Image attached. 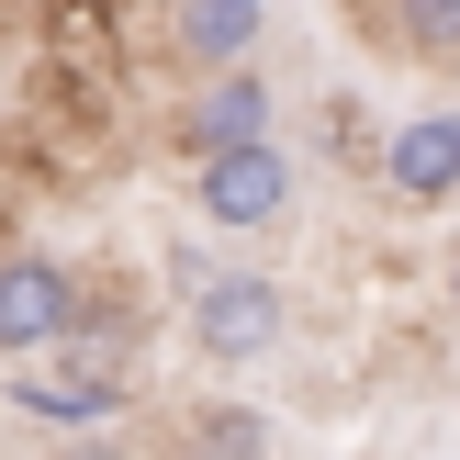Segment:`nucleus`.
<instances>
[{"label": "nucleus", "instance_id": "nucleus-9", "mask_svg": "<svg viewBox=\"0 0 460 460\" xmlns=\"http://www.w3.org/2000/svg\"><path fill=\"white\" fill-rule=\"evenodd\" d=\"M180 460H270V416L236 404V394L191 404V416H180Z\"/></svg>", "mask_w": 460, "mask_h": 460}, {"label": "nucleus", "instance_id": "nucleus-5", "mask_svg": "<svg viewBox=\"0 0 460 460\" xmlns=\"http://www.w3.org/2000/svg\"><path fill=\"white\" fill-rule=\"evenodd\" d=\"M124 394H135V359H102V349H45L12 382V404L45 427H102V416H124Z\"/></svg>", "mask_w": 460, "mask_h": 460}, {"label": "nucleus", "instance_id": "nucleus-1", "mask_svg": "<svg viewBox=\"0 0 460 460\" xmlns=\"http://www.w3.org/2000/svg\"><path fill=\"white\" fill-rule=\"evenodd\" d=\"M180 292H191V349L214 359V371H247V359L281 349V281H270V270L180 259Z\"/></svg>", "mask_w": 460, "mask_h": 460}, {"label": "nucleus", "instance_id": "nucleus-3", "mask_svg": "<svg viewBox=\"0 0 460 460\" xmlns=\"http://www.w3.org/2000/svg\"><path fill=\"white\" fill-rule=\"evenodd\" d=\"M79 304H90V281H79L67 259L12 247V259H0V359H45V349H67Z\"/></svg>", "mask_w": 460, "mask_h": 460}, {"label": "nucleus", "instance_id": "nucleus-6", "mask_svg": "<svg viewBox=\"0 0 460 460\" xmlns=\"http://www.w3.org/2000/svg\"><path fill=\"white\" fill-rule=\"evenodd\" d=\"M259 34H270V0H169V45L225 79V67H259Z\"/></svg>", "mask_w": 460, "mask_h": 460}, {"label": "nucleus", "instance_id": "nucleus-4", "mask_svg": "<svg viewBox=\"0 0 460 460\" xmlns=\"http://www.w3.org/2000/svg\"><path fill=\"white\" fill-rule=\"evenodd\" d=\"M270 135H281V90L259 79V67H225V79H202L191 102L169 112V146L191 157H236V146H270Z\"/></svg>", "mask_w": 460, "mask_h": 460}, {"label": "nucleus", "instance_id": "nucleus-2", "mask_svg": "<svg viewBox=\"0 0 460 460\" xmlns=\"http://www.w3.org/2000/svg\"><path fill=\"white\" fill-rule=\"evenodd\" d=\"M191 202L214 236H270V225L304 202V157L270 135V146H236V157H202L191 169Z\"/></svg>", "mask_w": 460, "mask_h": 460}, {"label": "nucleus", "instance_id": "nucleus-11", "mask_svg": "<svg viewBox=\"0 0 460 460\" xmlns=\"http://www.w3.org/2000/svg\"><path fill=\"white\" fill-rule=\"evenodd\" d=\"M449 304H460V259H449Z\"/></svg>", "mask_w": 460, "mask_h": 460}, {"label": "nucleus", "instance_id": "nucleus-7", "mask_svg": "<svg viewBox=\"0 0 460 460\" xmlns=\"http://www.w3.org/2000/svg\"><path fill=\"white\" fill-rule=\"evenodd\" d=\"M382 180L404 202H460V112H404L382 146Z\"/></svg>", "mask_w": 460, "mask_h": 460}, {"label": "nucleus", "instance_id": "nucleus-10", "mask_svg": "<svg viewBox=\"0 0 460 460\" xmlns=\"http://www.w3.org/2000/svg\"><path fill=\"white\" fill-rule=\"evenodd\" d=\"M57 460H124V449H112V438H67Z\"/></svg>", "mask_w": 460, "mask_h": 460}, {"label": "nucleus", "instance_id": "nucleus-8", "mask_svg": "<svg viewBox=\"0 0 460 460\" xmlns=\"http://www.w3.org/2000/svg\"><path fill=\"white\" fill-rule=\"evenodd\" d=\"M359 34L416 67H460V0H359Z\"/></svg>", "mask_w": 460, "mask_h": 460}]
</instances>
